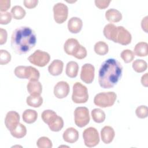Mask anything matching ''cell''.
<instances>
[{
	"label": "cell",
	"instance_id": "1",
	"mask_svg": "<svg viewBox=\"0 0 148 148\" xmlns=\"http://www.w3.org/2000/svg\"><path fill=\"white\" fill-rule=\"evenodd\" d=\"M36 42V34L29 27H18L12 34L11 47L16 54H26L34 47Z\"/></svg>",
	"mask_w": 148,
	"mask_h": 148
},
{
	"label": "cell",
	"instance_id": "2",
	"mask_svg": "<svg viewBox=\"0 0 148 148\" xmlns=\"http://www.w3.org/2000/svg\"><path fill=\"white\" fill-rule=\"evenodd\" d=\"M121 63L114 58H109L102 62L98 72V82L103 88H113L122 75Z\"/></svg>",
	"mask_w": 148,
	"mask_h": 148
},
{
	"label": "cell",
	"instance_id": "3",
	"mask_svg": "<svg viewBox=\"0 0 148 148\" xmlns=\"http://www.w3.org/2000/svg\"><path fill=\"white\" fill-rule=\"evenodd\" d=\"M14 72L15 75L20 79L38 80L40 77L39 71L31 66H17L15 68Z\"/></svg>",
	"mask_w": 148,
	"mask_h": 148
},
{
	"label": "cell",
	"instance_id": "4",
	"mask_svg": "<svg viewBox=\"0 0 148 148\" xmlns=\"http://www.w3.org/2000/svg\"><path fill=\"white\" fill-rule=\"evenodd\" d=\"M117 98V95L114 92L108 91L97 94L94 99L95 105L101 108L112 106Z\"/></svg>",
	"mask_w": 148,
	"mask_h": 148
},
{
	"label": "cell",
	"instance_id": "5",
	"mask_svg": "<svg viewBox=\"0 0 148 148\" xmlns=\"http://www.w3.org/2000/svg\"><path fill=\"white\" fill-rule=\"evenodd\" d=\"M88 99L87 88L80 82H76L73 86L72 99L74 103H86Z\"/></svg>",
	"mask_w": 148,
	"mask_h": 148
},
{
	"label": "cell",
	"instance_id": "6",
	"mask_svg": "<svg viewBox=\"0 0 148 148\" xmlns=\"http://www.w3.org/2000/svg\"><path fill=\"white\" fill-rule=\"evenodd\" d=\"M50 60V54L44 51L36 50L28 57V60L32 64L39 67L46 66Z\"/></svg>",
	"mask_w": 148,
	"mask_h": 148
},
{
	"label": "cell",
	"instance_id": "7",
	"mask_svg": "<svg viewBox=\"0 0 148 148\" xmlns=\"http://www.w3.org/2000/svg\"><path fill=\"white\" fill-rule=\"evenodd\" d=\"M83 137L85 145L88 147H94L99 142L98 132L94 127H90L85 129L83 132Z\"/></svg>",
	"mask_w": 148,
	"mask_h": 148
},
{
	"label": "cell",
	"instance_id": "8",
	"mask_svg": "<svg viewBox=\"0 0 148 148\" xmlns=\"http://www.w3.org/2000/svg\"><path fill=\"white\" fill-rule=\"evenodd\" d=\"M75 123L79 127H83L87 125L90 117L89 111L86 107H77L74 111Z\"/></svg>",
	"mask_w": 148,
	"mask_h": 148
},
{
	"label": "cell",
	"instance_id": "9",
	"mask_svg": "<svg viewBox=\"0 0 148 148\" xmlns=\"http://www.w3.org/2000/svg\"><path fill=\"white\" fill-rule=\"evenodd\" d=\"M54 19L58 24H62L68 18V6L62 3L58 2L53 6Z\"/></svg>",
	"mask_w": 148,
	"mask_h": 148
},
{
	"label": "cell",
	"instance_id": "10",
	"mask_svg": "<svg viewBox=\"0 0 148 148\" xmlns=\"http://www.w3.org/2000/svg\"><path fill=\"white\" fill-rule=\"evenodd\" d=\"M132 36L130 32L123 26L117 27V33L115 38V43L122 45H127L131 42Z\"/></svg>",
	"mask_w": 148,
	"mask_h": 148
},
{
	"label": "cell",
	"instance_id": "11",
	"mask_svg": "<svg viewBox=\"0 0 148 148\" xmlns=\"http://www.w3.org/2000/svg\"><path fill=\"white\" fill-rule=\"evenodd\" d=\"M95 75V68L91 64H84L81 69L80 79L87 84H90L92 82Z\"/></svg>",
	"mask_w": 148,
	"mask_h": 148
},
{
	"label": "cell",
	"instance_id": "12",
	"mask_svg": "<svg viewBox=\"0 0 148 148\" xmlns=\"http://www.w3.org/2000/svg\"><path fill=\"white\" fill-rule=\"evenodd\" d=\"M81 46L76 39L69 38L64 43V50L67 54L75 57L80 49Z\"/></svg>",
	"mask_w": 148,
	"mask_h": 148
},
{
	"label": "cell",
	"instance_id": "13",
	"mask_svg": "<svg viewBox=\"0 0 148 148\" xmlns=\"http://www.w3.org/2000/svg\"><path fill=\"white\" fill-rule=\"evenodd\" d=\"M69 92V86L66 82H58L54 87V94L57 98H65Z\"/></svg>",
	"mask_w": 148,
	"mask_h": 148
},
{
	"label": "cell",
	"instance_id": "14",
	"mask_svg": "<svg viewBox=\"0 0 148 148\" xmlns=\"http://www.w3.org/2000/svg\"><path fill=\"white\" fill-rule=\"evenodd\" d=\"M20 115L15 111H9L7 113L5 119V124L6 127L11 131L14 129L19 123Z\"/></svg>",
	"mask_w": 148,
	"mask_h": 148
},
{
	"label": "cell",
	"instance_id": "15",
	"mask_svg": "<svg viewBox=\"0 0 148 148\" xmlns=\"http://www.w3.org/2000/svg\"><path fill=\"white\" fill-rule=\"evenodd\" d=\"M115 136V132L113 128L110 126H105L101 131V136L102 142L105 144L111 143Z\"/></svg>",
	"mask_w": 148,
	"mask_h": 148
},
{
	"label": "cell",
	"instance_id": "16",
	"mask_svg": "<svg viewBox=\"0 0 148 148\" xmlns=\"http://www.w3.org/2000/svg\"><path fill=\"white\" fill-rule=\"evenodd\" d=\"M83 27L82 20L77 17H71L68 22V29L71 33H79Z\"/></svg>",
	"mask_w": 148,
	"mask_h": 148
},
{
	"label": "cell",
	"instance_id": "17",
	"mask_svg": "<svg viewBox=\"0 0 148 148\" xmlns=\"http://www.w3.org/2000/svg\"><path fill=\"white\" fill-rule=\"evenodd\" d=\"M62 137L66 142L73 143L79 139V132L75 128L69 127L64 132Z\"/></svg>",
	"mask_w": 148,
	"mask_h": 148
},
{
	"label": "cell",
	"instance_id": "18",
	"mask_svg": "<svg viewBox=\"0 0 148 148\" xmlns=\"http://www.w3.org/2000/svg\"><path fill=\"white\" fill-rule=\"evenodd\" d=\"M64 63L61 60H54L48 66V71L53 76H58L63 71Z\"/></svg>",
	"mask_w": 148,
	"mask_h": 148
},
{
	"label": "cell",
	"instance_id": "19",
	"mask_svg": "<svg viewBox=\"0 0 148 148\" xmlns=\"http://www.w3.org/2000/svg\"><path fill=\"white\" fill-rule=\"evenodd\" d=\"M28 92L32 95H40L42 92V86L38 80H29L27 86Z\"/></svg>",
	"mask_w": 148,
	"mask_h": 148
},
{
	"label": "cell",
	"instance_id": "20",
	"mask_svg": "<svg viewBox=\"0 0 148 148\" xmlns=\"http://www.w3.org/2000/svg\"><path fill=\"white\" fill-rule=\"evenodd\" d=\"M105 17L110 23H117L122 19V14L116 9H109L105 12Z\"/></svg>",
	"mask_w": 148,
	"mask_h": 148
},
{
	"label": "cell",
	"instance_id": "21",
	"mask_svg": "<svg viewBox=\"0 0 148 148\" xmlns=\"http://www.w3.org/2000/svg\"><path fill=\"white\" fill-rule=\"evenodd\" d=\"M103 32L106 38L114 42L117 33V26L112 23L108 24L104 27Z\"/></svg>",
	"mask_w": 148,
	"mask_h": 148
},
{
	"label": "cell",
	"instance_id": "22",
	"mask_svg": "<svg viewBox=\"0 0 148 148\" xmlns=\"http://www.w3.org/2000/svg\"><path fill=\"white\" fill-rule=\"evenodd\" d=\"M79 71V65L75 61H69L67 63L66 66L65 73L66 75L71 77L74 78L77 76Z\"/></svg>",
	"mask_w": 148,
	"mask_h": 148
},
{
	"label": "cell",
	"instance_id": "23",
	"mask_svg": "<svg viewBox=\"0 0 148 148\" xmlns=\"http://www.w3.org/2000/svg\"><path fill=\"white\" fill-rule=\"evenodd\" d=\"M51 131L54 132L60 131L64 127V121L61 117L57 115L49 124Z\"/></svg>",
	"mask_w": 148,
	"mask_h": 148
},
{
	"label": "cell",
	"instance_id": "24",
	"mask_svg": "<svg viewBox=\"0 0 148 148\" xmlns=\"http://www.w3.org/2000/svg\"><path fill=\"white\" fill-rule=\"evenodd\" d=\"M134 54L138 57H145L148 54V44L146 42L138 43L134 47Z\"/></svg>",
	"mask_w": 148,
	"mask_h": 148
},
{
	"label": "cell",
	"instance_id": "25",
	"mask_svg": "<svg viewBox=\"0 0 148 148\" xmlns=\"http://www.w3.org/2000/svg\"><path fill=\"white\" fill-rule=\"evenodd\" d=\"M23 121L27 124H32L34 123L38 117L36 111L32 109H26L24 111L23 115Z\"/></svg>",
	"mask_w": 148,
	"mask_h": 148
},
{
	"label": "cell",
	"instance_id": "26",
	"mask_svg": "<svg viewBox=\"0 0 148 148\" xmlns=\"http://www.w3.org/2000/svg\"><path fill=\"white\" fill-rule=\"evenodd\" d=\"M11 135L16 138H22L27 134V128L24 125L18 123L17 125L12 130L10 131Z\"/></svg>",
	"mask_w": 148,
	"mask_h": 148
},
{
	"label": "cell",
	"instance_id": "27",
	"mask_svg": "<svg viewBox=\"0 0 148 148\" xmlns=\"http://www.w3.org/2000/svg\"><path fill=\"white\" fill-rule=\"evenodd\" d=\"M26 102L28 105L34 108L40 106L43 103V98L40 95H30L27 97Z\"/></svg>",
	"mask_w": 148,
	"mask_h": 148
},
{
	"label": "cell",
	"instance_id": "28",
	"mask_svg": "<svg viewBox=\"0 0 148 148\" xmlns=\"http://www.w3.org/2000/svg\"><path fill=\"white\" fill-rule=\"evenodd\" d=\"M95 53L99 56H104L108 53L109 47L106 43L103 41L97 42L94 47Z\"/></svg>",
	"mask_w": 148,
	"mask_h": 148
},
{
	"label": "cell",
	"instance_id": "29",
	"mask_svg": "<svg viewBox=\"0 0 148 148\" xmlns=\"http://www.w3.org/2000/svg\"><path fill=\"white\" fill-rule=\"evenodd\" d=\"M91 116L93 120L97 123H101L105 120V112L101 109L95 108L91 111Z\"/></svg>",
	"mask_w": 148,
	"mask_h": 148
},
{
	"label": "cell",
	"instance_id": "30",
	"mask_svg": "<svg viewBox=\"0 0 148 148\" xmlns=\"http://www.w3.org/2000/svg\"><path fill=\"white\" fill-rule=\"evenodd\" d=\"M25 10L19 5L14 6L11 9V14L16 20H21L25 16Z\"/></svg>",
	"mask_w": 148,
	"mask_h": 148
},
{
	"label": "cell",
	"instance_id": "31",
	"mask_svg": "<svg viewBox=\"0 0 148 148\" xmlns=\"http://www.w3.org/2000/svg\"><path fill=\"white\" fill-rule=\"evenodd\" d=\"M132 68L135 72L138 73H141L147 69V64L143 60L137 59L133 62Z\"/></svg>",
	"mask_w": 148,
	"mask_h": 148
},
{
	"label": "cell",
	"instance_id": "32",
	"mask_svg": "<svg viewBox=\"0 0 148 148\" xmlns=\"http://www.w3.org/2000/svg\"><path fill=\"white\" fill-rule=\"evenodd\" d=\"M57 114H56V113L52 110H50V109H47L44 110L41 114V117L43 120V121L46 123V124H49Z\"/></svg>",
	"mask_w": 148,
	"mask_h": 148
},
{
	"label": "cell",
	"instance_id": "33",
	"mask_svg": "<svg viewBox=\"0 0 148 148\" xmlns=\"http://www.w3.org/2000/svg\"><path fill=\"white\" fill-rule=\"evenodd\" d=\"M36 145L39 148H51L53 146L51 140L46 136H42L38 139Z\"/></svg>",
	"mask_w": 148,
	"mask_h": 148
},
{
	"label": "cell",
	"instance_id": "34",
	"mask_svg": "<svg viewBox=\"0 0 148 148\" xmlns=\"http://www.w3.org/2000/svg\"><path fill=\"white\" fill-rule=\"evenodd\" d=\"M120 56L125 63H130L134 60L135 57V54L132 50L129 49H125L121 53Z\"/></svg>",
	"mask_w": 148,
	"mask_h": 148
},
{
	"label": "cell",
	"instance_id": "35",
	"mask_svg": "<svg viewBox=\"0 0 148 148\" xmlns=\"http://www.w3.org/2000/svg\"><path fill=\"white\" fill-rule=\"evenodd\" d=\"M11 60L10 54L6 50H0V64L6 65Z\"/></svg>",
	"mask_w": 148,
	"mask_h": 148
},
{
	"label": "cell",
	"instance_id": "36",
	"mask_svg": "<svg viewBox=\"0 0 148 148\" xmlns=\"http://www.w3.org/2000/svg\"><path fill=\"white\" fill-rule=\"evenodd\" d=\"M135 113L138 117L140 119H145L148 116V109L145 105H140L136 108Z\"/></svg>",
	"mask_w": 148,
	"mask_h": 148
},
{
	"label": "cell",
	"instance_id": "37",
	"mask_svg": "<svg viewBox=\"0 0 148 148\" xmlns=\"http://www.w3.org/2000/svg\"><path fill=\"white\" fill-rule=\"evenodd\" d=\"M12 20V15L8 12L0 13V24L6 25L9 23Z\"/></svg>",
	"mask_w": 148,
	"mask_h": 148
},
{
	"label": "cell",
	"instance_id": "38",
	"mask_svg": "<svg viewBox=\"0 0 148 148\" xmlns=\"http://www.w3.org/2000/svg\"><path fill=\"white\" fill-rule=\"evenodd\" d=\"M110 2V0H95L94 1L95 6L100 9L106 8L109 6Z\"/></svg>",
	"mask_w": 148,
	"mask_h": 148
},
{
	"label": "cell",
	"instance_id": "39",
	"mask_svg": "<svg viewBox=\"0 0 148 148\" xmlns=\"http://www.w3.org/2000/svg\"><path fill=\"white\" fill-rule=\"evenodd\" d=\"M10 6V0H1L0 1V10L1 12H5Z\"/></svg>",
	"mask_w": 148,
	"mask_h": 148
},
{
	"label": "cell",
	"instance_id": "40",
	"mask_svg": "<svg viewBox=\"0 0 148 148\" xmlns=\"http://www.w3.org/2000/svg\"><path fill=\"white\" fill-rule=\"evenodd\" d=\"M24 6L28 9H32L36 6L38 3V0H24L23 1Z\"/></svg>",
	"mask_w": 148,
	"mask_h": 148
},
{
	"label": "cell",
	"instance_id": "41",
	"mask_svg": "<svg viewBox=\"0 0 148 148\" xmlns=\"http://www.w3.org/2000/svg\"><path fill=\"white\" fill-rule=\"evenodd\" d=\"M8 34L5 29L0 28V45H3L7 40Z\"/></svg>",
	"mask_w": 148,
	"mask_h": 148
},
{
	"label": "cell",
	"instance_id": "42",
	"mask_svg": "<svg viewBox=\"0 0 148 148\" xmlns=\"http://www.w3.org/2000/svg\"><path fill=\"white\" fill-rule=\"evenodd\" d=\"M141 27L143 30H144L146 33L147 32V16L145 17L141 22Z\"/></svg>",
	"mask_w": 148,
	"mask_h": 148
},
{
	"label": "cell",
	"instance_id": "43",
	"mask_svg": "<svg viewBox=\"0 0 148 148\" xmlns=\"http://www.w3.org/2000/svg\"><path fill=\"white\" fill-rule=\"evenodd\" d=\"M147 73H146L144 75L142 76L141 78V83L145 87H147L148 81H147Z\"/></svg>",
	"mask_w": 148,
	"mask_h": 148
}]
</instances>
